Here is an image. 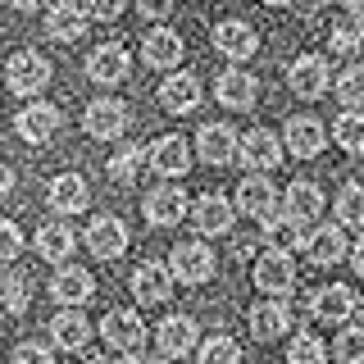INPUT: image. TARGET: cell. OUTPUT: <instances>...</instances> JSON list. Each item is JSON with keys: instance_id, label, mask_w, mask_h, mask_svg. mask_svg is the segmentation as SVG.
I'll return each mask as SVG.
<instances>
[{"instance_id": "29", "label": "cell", "mask_w": 364, "mask_h": 364, "mask_svg": "<svg viewBox=\"0 0 364 364\" xmlns=\"http://www.w3.org/2000/svg\"><path fill=\"white\" fill-rule=\"evenodd\" d=\"M141 60L151 68H173L182 60V37L173 28H151L146 41H141Z\"/></svg>"}, {"instance_id": "18", "label": "cell", "mask_w": 364, "mask_h": 364, "mask_svg": "<svg viewBox=\"0 0 364 364\" xmlns=\"http://www.w3.org/2000/svg\"><path fill=\"white\" fill-rule=\"evenodd\" d=\"M132 296L141 305H164L168 296H173V278H168L164 264H155V259H146V264L132 269Z\"/></svg>"}, {"instance_id": "19", "label": "cell", "mask_w": 364, "mask_h": 364, "mask_svg": "<svg viewBox=\"0 0 364 364\" xmlns=\"http://www.w3.org/2000/svg\"><path fill=\"white\" fill-rule=\"evenodd\" d=\"M46 32H50L55 41H64V46L82 41V32H87V9L73 5V0H55V5L46 9Z\"/></svg>"}, {"instance_id": "43", "label": "cell", "mask_w": 364, "mask_h": 364, "mask_svg": "<svg viewBox=\"0 0 364 364\" xmlns=\"http://www.w3.org/2000/svg\"><path fill=\"white\" fill-rule=\"evenodd\" d=\"M14 364H55V355L41 346V341H18V346H14Z\"/></svg>"}, {"instance_id": "28", "label": "cell", "mask_w": 364, "mask_h": 364, "mask_svg": "<svg viewBox=\"0 0 364 364\" xmlns=\"http://www.w3.org/2000/svg\"><path fill=\"white\" fill-rule=\"evenodd\" d=\"M182 214H187L182 187H155L151 196H146V219L155 228H173V223H182Z\"/></svg>"}, {"instance_id": "1", "label": "cell", "mask_w": 364, "mask_h": 364, "mask_svg": "<svg viewBox=\"0 0 364 364\" xmlns=\"http://www.w3.org/2000/svg\"><path fill=\"white\" fill-rule=\"evenodd\" d=\"M164 269H168L173 282H182V287H200V282L214 278V250L205 242H178Z\"/></svg>"}, {"instance_id": "17", "label": "cell", "mask_w": 364, "mask_h": 364, "mask_svg": "<svg viewBox=\"0 0 364 364\" xmlns=\"http://www.w3.org/2000/svg\"><path fill=\"white\" fill-rule=\"evenodd\" d=\"M246 323H250V337H255V341H278V337L291 328V305H282V301H259V305H250Z\"/></svg>"}, {"instance_id": "37", "label": "cell", "mask_w": 364, "mask_h": 364, "mask_svg": "<svg viewBox=\"0 0 364 364\" xmlns=\"http://www.w3.org/2000/svg\"><path fill=\"white\" fill-rule=\"evenodd\" d=\"M333 136H337V146H341V151L360 155V151H364V114H360V109H346V114H337V123H333Z\"/></svg>"}, {"instance_id": "36", "label": "cell", "mask_w": 364, "mask_h": 364, "mask_svg": "<svg viewBox=\"0 0 364 364\" xmlns=\"http://www.w3.org/2000/svg\"><path fill=\"white\" fill-rule=\"evenodd\" d=\"M337 219H341V228H350V232H364V187L360 182H346V187H341Z\"/></svg>"}, {"instance_id": "49", "label": "cell", "mask_w": 364, "mask_h": 364, "mask_svg": "<svg viewBox=\"0 0 364 364\" xmlns=\"http://www.w3.org/2000/svg\"><path fill=\"white\" fill-rule=\"evenodd\" d=\"M264 5H273V9H282V5H291V0H264Z\"/></svg>"}, {"instance_id": "32", "label": "cell", "mask_w": 364, "mask_h": 364, "mask_svg": "<svg viewBox=\"0 0 364 364\" xmlns=\"http://www.w3.org/2000/svg\"><path fill=\"white\" fill-rule=\"evenodd\" d=\"M360 41H364L360 0H350V5H346V14H341V18L333 23V37H328V46H333L337 55H355V50H360Z\"/></svg>"}, {"instance_id": "2", "label": "cell", "mask_w": 364, "mask_h": 364, "mask_svg": "<svg viewBox=\"0 0 364 364\" xmlns=\"http://www.w3.org/2000/svg\"><path fill=\"white\" fill-rule=\"evenodd\" d=\"M5 82L9 91H18V96H37V91L50 82V60L37 50H18L14 60L5 64Z\"/></svg>"}, {"instance_id": "24", "label": "cell", "mask_w": 364, "mask_h": 364, "mask_svg": "<svg viewBox=\"0 0 364 364\" xmlns=\"http://www.w3.org/2000/svg\"><path fill=\"white\" fill-rule=\"evenodd\" d=\"M159 105L168 114H191L200 105V77L196 73H173L159 82Z\"/></svg>"}, {"instance_id": "26", "label": "cell", "mask_w": 364, "mask_h": 364, "mask_svg": "<svg viewBox=\"0 0 364 364\" xmlns=\"http://www.w3.org/2000/svg\"><path fill=\"white\" fill-rule=\"evenodd\" d=\"M282 214L296 223H314L318 214H323V191L314 187V182H291L287 191H282Z\"/></svg>"}, {"instance_id": "35", "label": "cell", "mask_w": 364, "mask_h": 364, "mask_svg": "<svg viewBox=\"0 0 364 364\" xmlns=\"http://www.w3.org/2000/svg\"><path fill=\"white\" fill-rule=\"evenodd\" d=\"M237 360H242V346L228 333H214V337L196 341V364H237Z\"/></svg>"}, {"instance_id": "3", "label": "cell", "mask_w": 364, "mask_h": 364, "mask_svg": "<svg viewBox=\"0 0 364 364\" xmlns=\"http://www.w3.org/2000/svg\"><path fill=\"white\" fill-rule=\"evenodd\" d=\"M82 128H87V136H96V141H114V136L128 132V105L114 100V96L91 100L87 114H82Z\"/></svg>"}, {"instance_id": "4", "label": "cell", "mask_w": 364, "mask_h": 364, "mask_svg": "<svg viewBox=\"0 0 364 364\" xmlns=\"http://www.w3.org/2000/svg\"><path fill=\"white\" fill-rule=\"evenodd\" d=\"M187 214H191V223H196V232H205V237L228 232V228H232V219H237L232 200L219 196V191H205V196L187 200Z\"/></svg>"}, {"instance_id": "47", "label": "cell", "mask_w": 364, "mask_h": 364, "mask_svg": "<svg viewBox=\"0 0 364 364\" xmlns=\"http://www.w3.org/2000/svg\"><path fill=\"white\" fill-rule=\"evenodd\" d=\"M9 5H14V9H23V14H32V9H41L46 0H9Z\"/></svg>"}, {"instance_id": "39", "label": "cell", "mask_w": 364, "mask_h": 364, "mask_svg": "<svg viewBox=\"0 0 364 364\" xmlns=\"http://www.w3.org/2000/svg\"><path fill=\"white\" fill-rule=\"evenodd\" d=\"M328 350H333V355H337L341 364H364V328H355V323H350V328H341L337 341H333Z\"/></svg>"}, {"instance_id": "15", "label": "cell", "mask_w": 364, "mask_h": 364, "mask_svg": "<svg viewBox=\"0 0 364 364\" xmlns=\"http://www.w3.org/2000/svg\"><path fill=\"white\" fill-rule=\"evenodd\" d=\"M346 246H350V237H346V228L341 223H318L310 237H305V250H310V259L318 269H328V264H341L346 259Z\"/></svg>"}, {"instance_id": "8", "label": "cell", "mask_w": 364, "mask_h": 364, "mask_svg": "<svg viewBox=\"0 0 364 364\" xmlns=\"http://www.w3.org/2000/svg\"><path fill=\"white\" fill-rule=\"evenodd\" d=\"M287 82H291L296 96L318 100V96L328 91V82H333V73H328V60H323V55H301V60H291Z\"/></svg>"}, {"instance_id": "40", "label": "cell", "mask_w": 364, "mask_h": 364, "mask_svg": "<svg viewBox=\"0 0 364 364\" xmlns=\"http://www.w3.org/2000/svg\"><path fill=\"white\" fill-rule=\"evenodd\" d=\"M141 164H146V151H141V146H123V151L109 159V178L114 182H132L136 173H141Z\"/></svg>"}, {"instance_id": "48", "label": "cell", "mask_w": 364, "mask_h": 364, "mask_svg": "<svg viewBox=\"0 0 364 364\" xmlns=\"http://www.w3.org/2000/svg\"><path fill=\"white\" fill-rule=\"evenodd\" d=\"M77 364H109V360H100V355H82Z\"/></svg>"}, {"instance_id": "30", "label": "cell", "mask_w": 364, "mask_h": 364, "mask_svg": "<svg viewBox=\"0 0 364 364\" xmlns=\"http://www.w3.org/2000/svg\"><path fill=\"white\" fill-rule=\"evenodd\" d=\"M73 246H77V237H73V228H68V223H41L37 228V255L50 259V264L73 259Z\"/></svg>"}, {"instance_id": "10", "label": "cell", "mask_w": 364, "mask_h": 364, "mask_svg": "<svg viewBox=\"0 0 364 364\" xmlns=\"http://www.w3.org/2000/svg\"><path fill=\"white\" fill-rule=\"evenodd\" d=\"M196 151L210 168H228L237 159V128H228V123H205L196 132Z\"/></svg>"}, {"instance_id": "20", "label": "cell", "mask_w": 364, "mask_h": 364, "mask_svg": "<svg viewBox=\"0 0 364 364\" xmlns=\"http://www.w3.org/2000/svg\"><path fill=\"white\" fill-rule=\"evenodd\" d=\"M91 291H96V278L77 264H60V273L50 278V296L60 305H68V310H77L82 301H91Z\"/></svg>"}, {"instance_id": "6", "label": "cell", "mask_w": 364, "mask_h": 364, "mask_svg": "<svg viewBox=\"0 0 364 364\" xmlns=\"http://www.w3.org/2000/svg\"><path fill=\"white\" fill-rule=\"evenodd\" d=\"M232 210H242L246 219L264 223V219H273V214H278V191H273V182H269L264 173H250L242 187H237Z\"/></svg>"}, {"instance_id": "27", "label": "cell", "mask_w": 364, "mask_h": 364, "mask_svg": "<svg viewBox=\"0 0 364 364\" xmlns=\"http://www.w3.org/2000/svg\"><path fill=\"white\" fill-rule=\"evenodd\" d=\"M214 96H219L228 109H250L255 96H259V82L246 68H228V73H219V82H214Z\"/></svg>"}, {"instance_id": "23", "label": "cell", "mask_w": 364, "mask_h": 364, "mask_svg": "<svg viewBox=\"0 0 364 364\" xmlns=\"http://www.w3.org/2000/svg\"><path fill=\"white\" fill-rule=\"evenodd\" d=\"M328 146V128L310 114H301V119H287V151L296 159H314L318 151Z\"/></svg>"}, {"instance_id": "25", "label": "cell", "mask_w": 364, "mask_h": 364, "mask_svg": "<svg viewBox=\"0 0 364 364\" xmlns=\"http://www.w3.org/2000/svg\"><path fill=\"white\" fill-rule=\"evenodd\" d=\"M146 159H151V168L159 178H182L191 168V146L182 141V136H159Z\"/></svg>"}, {"instance_id": "13", "label": "cell", "mask_w": 364, "mask_h": 364, "mask_svg": "<svg viewBox=\"0 0 364 364\" xmlns=\"http://www.w3.org/2000/svg\"><path fill=\"white\" fill-rule=\"evenodd\" d=\"M128 68H132L128 50H123L119 41H105V46H96V50H91L87 77H91V82H100V87H114V82H123V77H128Z\"/></svg>"}, {"instance_id": "44", "label": "cell", "mask_w": 364, "mask_h": 364, "mask_svg": "<svg viewBox=\"0 0 364 364\" xmlns=\"http://www.w3.org/2000/svg\"><path fill=\"white\" fill-rule=\"evenodd\" d=\"M123 5H128V0H87V18H100V23H114L123 14Z\"/></svg>"}, {"instance_id": "41", "label": "cell", "mask_w": 364, "mask_h": 364, "mask_svg": "<svg viewBox=\"0 0 364 364\" xmlns=\"http://www.w3.org/2000/svg\"><path fill=\"white\" fill-rule=\"evenodd\" d=\"M337 100H341L346 109H360V105H364V68H360V64H350L346 73L337 77Z\"/></svg>"}, {"instance_id": "42", "label": "cell", "mask_w": 364, "mask_h": 364, "mask_svg": "<svg viewBox=\"0 0 364 364\" xmlns=\"http://www.w3.org/2000/svg\"><path fill=\"white\" fill-rule=\"evenodd\" d=\"M18 250H23V228L14 219H0V264L18 259Z\"/></svg>"}, {"instance_id": "7", "label": "cell", "mask_w": 364, "mask_h": 364, "mask_svg": "<svg viewBox=\"0 0 364 364\" xmlns=\"http://www.w3.org/2000/svg\"><path fill=\"white\" fill-rule=\"evenodd\" d=\"M237 159H242L246 168H278L282 164V141L273 132H264V128H250V132H242L237 136Z\"/></svg>"}, {"instance_id": "5", "label": "cell", "mask_w": 364, "mask_h": 364, "mask_svg": "<svg viewBox=\"0 0 364 364\" xmlns=\"http://www.w3.org/2000/svg\"><path fill=\"white\" fill-rule=\"evenodd\" d=\"M255 287L269 296H287L296 287V259L291 250H264L255 259Z\"/></svg>"}, {"instance_id": "21", "label": "cell", "mask_w": 364, "mask_h": 364, "mask_svg": "<svg viewBox=\"0 0 364 364\" xmlns=\"http://www.w3.org/2000/svg\"><path fill=\"white\" fill-rule=\"evenodd\" d=\"M46 200H50L55 214H82L91 205V187L82 173H60L50 182V191H46Z\"/></svg>"}, {"instance_id": "34", "label": "cell", "mask_w": 364, "mask_h": 364, "mask_svg": "<svg viewBox=\"0 0 364 364\" xmlns=\"http://www.w3.org/2000/svg\"><path fill=\"white\" fill-rule=\"evenodd\" d=\"M264 242L269 250H296V246H305V228L287 219V214H273V219H264Z\"/></svg>"}, {"instance_id": "33", "label": "cell", "mask_w": 364, "mask_h": 364, "mask_svg": "<svg viewBox=\"0 0 364 364\" xmlns=\"http://www.w3.org/2000/svg\"><path fill=\"white\" fill-rule=\"evenodd\" d=\"M0 305H5L9 314H23L32 305V278L23 269H9L0 273Z\"/></svg>"}, {"instance_id": "11", "label": "cell", "mask_w": 364, "mask_h": 364, "mask_svg": "<svg viewBox=\"0 0 364 364\" xmlns=\"http://www.w3.org/2000/svg\"><path fill=\"white\" fill-rule=\"evenodd\" d=\"M100 337H105L109 350H136L146 341V323H141V314H132V310H109L100 318Z\"/></svg>"}, {"instance_id": "12", "label": "cell", "mask_w": 364, "mask_h": 364, "mask_svg": "<svg viewBox=\"0 0 364 364\" xmlns=\"http://www.w3.org/2000/svg\"><path fill=\"white\" fill-rule=\"evenodd\" d=\"M355 305H360L355 287H346V282H328L323 291H314L310 314H314V318H323V323H346V318L355 314Z\"/></svg>"}, {"instance_id": "14", "label": "cell", "mask_w": 364, "mask_h": 364, "mask_svg": "<svg viewBox=\"0 0 364 364\" xmlns=\"http://www.w3.org/2000/svg\"><path fill=\"white\" fill-rule=\"evenodd\" d=\"M82 242L91 246V255H96V259H119L123 250H128V228H123V219L100 214V219H91Z\"/></svg>"}, {"instance_id": "46", "label": "cell", "mask_w": 364, "mask_h": 364, "mask_svg": "<svg viewBox=\"0 0 364 364\" xmlns=\"http://www.w3.org/2000/svg\"><path fill=\"white\" fill-rule=\"evenodd\" d=\"M9 191H14V168L0 159V196H9Z\"/></svg>"}, {"instance_id": "22", "label": "cell", "mask_w": 364, "mask_h": 364, "mask_svg": "<svg viewBox=\"0 0 364 364\" xmlns=\"http://www.w3.org/2000/svg\"><path fill=\"white\" fill-rule=\"evenodd\" d=\"M14 128H18V136L23 141H32V146H46L55 132H60V109L55 105H46V100H37V105H28L14 119Z\"/></svg>"}, {"instance_id": "38", "label": "cell", "mask_w": 364, "mask_h": 364, "mask_svg": "<svg viewBox=\"0 0 364 364\" xmlns=\"http://www.w3.org/2000/svg\"><path fill=\"white\" fill-rule=\"evenodd\" d=\"M323 360H328V346H323L314 333H291L287 364H323Z\"/></svg>"}, {"instance_id": "45", "label": "cell", "mask_w": 364, "mask_h": 364, "mask_svg": "<svg viewBox=\"0 0 364 364\" xmlns=\"http://www.w3.org/2000/svg\"><path fill=\"white\" fill-rule=\"evenodd\" d=\"M136 14L151 18V23H159V18L173 14V0H136Z\"/></svg>"}, {"instance_id": "16", "label": "cell", "mask_w": 364, "mask_h": 364, "mask_svg": "<svg viewBox=\"0 0 364 364\" xmlns=\"http://www.w3.org/2000/svg\"><path fill=\"white\" fill-rule=\"evenodd\" d=\"M214 46H219V55H228V60H250L259 50V32L242 18H223L214 28Z\"/></svg>"}, {"instance_id": "31", "label": "cell", "mask_w": 364, "mask_h": 364, "mask_svg": "<svg viewBox=\"0 0 364 364\" xmlns=\"http://www.w3.org/2000/svg\"><path fill=\"white\" fill-rule=\"evenodd\" d=\"M50 341L60 350H82L87 341H91V323L82 314H73V310H64V314H55L50 318Z\"/></svg>"}, {"instance_id": "9", "label": "cell", "mask_w": 364, "mask_h": 364, "mask_svg": "<svg viewBox=\"0 0 364 364\" xmlns=\"http://www.w3.org/2000/svg\"><path fill=\"white\" fill-rule=\"evenodd\" d=\"M155 341H159V355H164V360H178V355H187V350H196L200 328H196L191 314H168L164 323H159Z\"/></svg>"}]
</instances>
